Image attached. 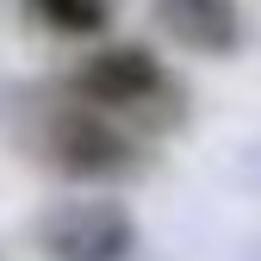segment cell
<instances>
[{"label": "cell", "instance_id": "cell-4", "mask_svg": "<svg viewBox=\"0 0 261 261\" xmlns=\"http://www.w3.org/2000/svg\"><path fill=\"white\" fill-rule=\"evenodd\" d=\"M31 13H38L50 31H62V38H93V31L106 25L112 0H25Z\"/></svg>", "mask_w": 261, "mask_h": 261}, {"label": "cell", "instance_id": "cell-1", "mask_svg": "<svg viewBox=\"0 0 261 261\" xmlns=\"http://www.w3.org/2000/svg\"><path fill=\"white\" fill-rule=\"evenodd\" d=\"M75 93L93 112H112V118H130V124H149L162 112H174V87H168V75H162V62L149 50H100L75 75Z\"/></svg>", "mask_w": 261, "mask_h": 261}, {"label": "cell", "instance_id": "cell-2", "mask_svg": "<svg viewBox=\"0 0 261 261\" xmlns=\"http://www.w3.org/2000/svg\"><path fill=\"white\" fill-rule=\"evenodd\" d=\"M50 143H56V162L62 168H75V174H112L130 162V143H124V130H112L106 118H56L50 130Z\"/></svg>", "mask_w": 261, "mask_h": 261}, {"label": "cell", "instance_id": "cell-3", "mask_svg": "<svg viewBox=\"0 0 261 261\" xmlns=\"http://www.w3.org/2000/svg\"><path fill=\"white\" fill-rule=\"evenodd\" d=\"M162 19H168L187 44H205V50H224L237 38L230 0H162Z\"/></svg>", "mask_w": 261, "mask_h": 261}]
</instances>
